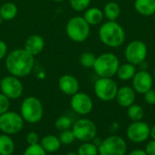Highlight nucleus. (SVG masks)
Masks as SVG:
<instances>
[{
  "instance_id": "nucleus-11",
  "label": "nucleus",
  "mask_w": 155,
  "mask_h": 155,
  "mask_svg": "<svg viewBox=\"0 0 155 155\" xmlns=\"http://www.w3.org/2000/svg\"><path fill=\"white\" fill-rule=\"evenodd\" d=\"M0 91L10 100H17L24 92V85L20 78L9 74L1 79Z\"/></svg>"
},
{
  "instance_id": "nucleus-6",
  "label": "nucleus",
  "mask_w": 155,
  "mask_h": 155,
  "mask_svg": "<svg viewBox=\"0 0 155 155\" xmlns=\"http://www.w3.org/2000/svg\"><path fill=\"white\" fill-rule=\"evenodd\" d=\"M118 89V84L113 78H98L94 84L95 96L105 102L115 100Z\"/></svg>"
},
{
  "instance_id": "nucleus-2",
  "label": "nucleus",
  "mask_w": 155,
  "mask_h": 155,
  "mask_svg": "<svg viewBox=\"0 0 155 155\" xmlns=\"http://www.w3.org/2000/svg\"><path fill=\"white\" fill-rule=\"evenodd\" d=\"M98 36L104 45L112 48L123 46L126 38L124 28L116 21L110 20L102 24L98 31Z\"/></svg>"
},
{
  "instance_id": "nucleus-36",
  "label": "nucleus",
  "mask_w": 155,
  "mask_h": 155,
  "mask_svg": "<svg viewBox=\"0 0 155 155\" xmlns=\"http://www.w3.org/2000/svg\"><path fill=\"white\" fill-rule=\"evenodd\" d=\"M7 53H8V47L6 43L4 40L0 39V60L4 59L6 57Z\"/></svg>"
},
{
  "instance_id": "nucleus-14",
  "label": "nucleus",
  "mask_w": 155,
  "mask_h": 155,
  "mask_svg": "<svg viewBox=\"0 0 155 155\" xmlns=\"http://www.w3.org/2000/svg\"><path fill=\"white\" fill-rule=\"evenodd\" d=\"M153 76L148 70H137L132 79V87L136 93L144 94L153 86Z\"/></svg>"
},
{
  "instance_id": "nucleus-41",
  "label": "nucleus",
  "mask_w": 155,
  "mask_h": 155,
  "mask_svg": "<svg viewBox=\"0 0 155 155\" xmlns=\"http://www.w3.org/2000/svg\"><path fill=\"white\" fill-rule=\"evenodd\" d=\"M64 155H77L76 153H74V152H70V153H67L66 154Z\"/></svg>"
},
{
  "instance_id": "nucleus-29",
  "label": "nucleus",
  "mask_w": 155,
  "mask_h": 155,
  "mask_svg": "<svg viewBox=\"0 0 155 155\" xmlns=\"http://www.w3.org/2000/svg\"><path fill=\"white\" fill-rule=\"evenodd\" d=\"M91 1L92 0H69V4L73 10L76 12H83L90 6Z\"/></svg>"
},
{
  "instance_id": "nucleus-7",
  "label": "nucleus",
  "mask_w": 155,
  "mask_h": 155,
  "mask_svg": "<svg viewBox=\"0 0 155 155\" xmlns=\"http://www.w3.org/2000/svg\"><path fill=\"white\" fill-rule=\"evenodd\" d=\"M127 148V143L123 137L113 134L104 139L98 146V155H125Z\"/></svg>"
},
{
  "instance_id": "nucleus-20",
  "label": "nucleus",
  "mask_w": 155,
  "mask_h": 155,
  "mask_svg": "<svg viewBox=\"0 0 155 155\" xmlns=\"http://www.w3.org/2000/svg\"><path fill=\"white\" fill-rule=\"evenodd\" d=\"M40 145L44 148V150L46 153H54L60 149L62 143L59 140V137L53 134H49V135H45L44 138L41 139Z\"/></svg>"
},
{
  "instance_id": "nucleus-37",
  "label": "nucleus",
  "mask_w": 155,
  "mask_h": 155,
  "mask_svg": "<svg viewBox=\"0 0 155 155\" xmlns=\"http://www.w3.org/2000/svg\"><path fill=\"white\" fill-rule=\"evenodd\" d=\"M128 155H147L144 150L143 149H134L133 151H131Z\"/></svg>"
},
{
  "instance_id": "nucleus-26",
  "label": "nucleus",
  "mask_w": 155,
  "mask_h": 155,
  "mask_svg": "<svg viewBox=\"0 0 155 155\" xmlns=\"http://www.w3.org/2000/svg\"><path fill=\"white\" fill-rule=\"evenodd\" d=\"M77 155H98V147L92 142L83 143L77 149Z\"/></svg>"
},
{
  "instance_id": "nucleus-4",
  "label": "nucleus",
  "mask_w": 155,
  "mask_h": 155,
  "mask_svg": "<svg viewBox=\"0 0 155 155\" xmlns=\"http://www.w3.org/2000/svg\"><path fill=\"white\" fill-rule=\"evenodd\" d=\"M20 114L25 122L35 124L44 117V106L39 99L34 96L26 97L21 103Z\"/></svg>"
},
{
  "instance_id": "nucleus-3",
  "label": "nucleus",
  "mask_w": 155,
  "mask_h": 155,
  "mask_svg": "<svg viewBox=\"0 0 155 155\" xmlns=\"http://www.w3.org/2000/svg\"><path fill=\"white\" fill-rule=\"evenodd\" d=\"M120 64V60L115 54L105 52L96 57L93 69L99 78H113L116 76Z\"/></svg>"
},
{
  "instance_id": "nucleus-1",
  "label": "nucleus",
  "mask_w": 155,
  "mask_h": 155,
  "mask_svg": "<svg viewBox=\"0 0 155 155\" xmlns=\"http://www.w3.org/2000/svg\"><path fill=\"white\" fill-rule=\"evenodd\" d=\"M7 72L17 78H25L31 74L35 67V57L25 48H15L8 52L5 58Z\"/></svg>"
},
{
  "instance_id": "nucleus-24",
  "label": "nucleus",
  "mask_w": 155,
  "mask_h": 155,
  "mask_svg": "<svg viewBox=\"0 0 155 155\" xmlns=\"http://www.w3.org/2000/svg\"><path fill=\"white\" fill-rule=\"evenodd\" d=\"M15 143L10 135L0 134V155H12L15 152Z\"/></svg>"
},
{
  "instance_id": "nucleus-28",
  "label": "nucleus",
  "mask_w": 155,
  "mask_h": 155,
  "mask_svg": "<svg viewBox=\"0 0 155 155\" xmlns=\"http://www.w3.org/2000/svg\"><path fill=\"white\" fill-rule=\"evenodd\" d=\"M72 125H73L72 120L67 115H62V116L58 117L54 122L55 129H57L58 131H61V132L70 129L72 127Z\"/></svg>"
},
{
  "instance_id": "nucleus-13",
  "label": "nucleus",
  "mask_w": 155,
  "mask_h": 155,
  "mask_svg": "<svg viewBox=\"0 0 155 155\" xmlns=\"http://www.w3.org/2000/svg\"><path fill=\"white\" fill-rule=\"evenodd\" d=\"M70 106L75 113L85 116L93 111L94 101L87 93L78 91L71 96Z\"/></svg>"
},
{
  "instance_id": "nucleus-5",
  "label": "nucleus",
  "mask_w": 155,
  "mask_h": 155,
  "mask_svg": "<svg viewBox=\"0 0 155 155\" xmlns=\"http://www.w3.org/2000/svg\"><path fill=\"white\" fill-rule=\"evenodd\" d=\"M91 26L85 21L84 16H76L71 17L65 26L67 37L74 42H84L90 36Z\"/></svg>"
},
{
  "instance_id": "nucleus-35",
  "label": "nucleus",
  "mask_w": 155,
  "mask_h": 155,
  "mask_svg": "<svg viewBox=\"0 0 155 155\" xmlns=\"http://www.w3.org/2000/svg\"><path fill=\"white\" fill-rule=\"evenodd\" d=\"M144 151L147 155H155V140L152 139L146 143Z\"/></svg>"
},
{
  "instance_id": "nucleus-46",
  "label": "nucleus",
  "mask_w": 155,
  "mask_h": 155,
  "mask_svg": "<svg viewBox=\"0 0 155 155\" xmlns=\"http://www.w3.org/2000/svg\"><path fill=\"white\" fill-rule=\"evenodd\" d=\"M0 21H2V19H1V18H0Z\"/></svg>"
},
{
  "instance_id": "nucleus-27",
  "label": "nucleus",
  "mask_w": 155,
  "mask_h": 155,
  "mask_svg": "<svg viewBox=\"0 0 155 155\" xmlns=\"http://www.w3.org/2000/svg\"><path fill=\"white\" fill-rule=\"evenodd\" d=\"M95 59H96L95 55L93 54L92 52H87V51L83 52L79 58V61H80L81 65L86 69H93Z\"/></svg>"
},
{
  "instance_id": "nucleus-18",
  "label": "nucleus",
  "mask_w": 155,
  "mask_h": 155,
  "mask_svg": "<svg viewBox=\"0 0 155 155\" xmlns=\"http://www.w3.org/2000/svg\"><path fill=\"white\" fill-rule=\"evenodd\" d=\"M83 16L90 26H97L101 24L104 18L103 10L96 6H89L86 10H84Z\"/></svg>"
},
{
  "instance_id": "nucleus-33",
  "label": "nucleus",
  "mask_w": 155,
  "mask_h": 155,
  "mask_svg": "<svg viewBox=\"0 0 155 155\" xmlns=\"http://www.w3.org/2000/svg\"><path fill=\"white\" fill-rule=\"evenodd\" d=\"M143 98H144V101L148 104V105H155V90L154 89H151L148 91H146L143 94Z\"/></svg>"
},
{
  "instance_id": "nucleus-16",
  "label": "nucleus",
  "mask_w": 155,
  "mask_h": 155,
  "mask_svg": "<svg viewBox=\"0 0 155 155\" xmlns=\"http://www.w3.org/2000/svg\"><path fill=\"white\" fill-rule=\"evenodd\" d=\"M136 92L130 86H122L118 89L115 100L117 104L122 108H128L132 104L135 103Z\"/></svg>"
},
{
  "instance_id": "nucleus-21",
  "label": "nucleus",
  "mask_w": 155,
  "mask_h": 155,
  "mask_svg": "<svg viewBox=\"0 0 155 155\" xmlns=\"http://www.w3.org/2000/svg\"><path fill=\"white\" fill-rule=\"evenodd\" d=\"M137 72V67L130 62H125L124 64H120L118 70L116 72V76L120 80L127 81L132 80L135 73Z\"/></svg>"
},
{
  "instance_id": "nucleus-44",
  "label": "nucleus",
  "mask_w": 155,
  "mask_h": 155,
  "mask_svg": "<svg viewBox=\"0 0 155 155\" xmlns=\"http://www.w3.org/2000/svg\"><path fill=\"white\" fill-rule=\"evenodd\" d=\"M153 17H154V20H155V12H154V14H153Z\"/></svg>"
},
{
  "instance_id": "nucleus-39",
  "label": "nucleus",
  "mask_w": 155,
  "mask_h": 155,
  "mask_svg": "<svg viewBox=\"0 0 155 155\" xmlns=\"http://www.w3.org/2000/svg\"><path fill=\"white\" fill-rule=\"evenodd\" d=\"M102 142H103V139H101V138H100V137H98L97 135H96V136L92 140V143H93L94 144H95L97 147L102 143Z\"/></svg>"
},
{
  "instance_id": "nucleus-31",
  "label": "nucleus",
  "mask_w": 155,
  "mask_h": 155,
  "mask_svg": "<svg viewBox=\"0 0 155 155\" xmlns=\"http://www.w3.org/2000/svg\"><path fill=\"white\" fill-rule=\"evenodd\" d=\"M23 155H47V153L40 145V143L28 145Z\"/></svg>"
},
{
  "instance_id": "nucleus-32",
  "label": "nucleus",
  "mask_w": 155,
  "mask_h": 155,
  "mask_svg": "<svg viewBox=\"0 0 155 155\" xmlns=\"http://www.w3.org/2000/svg\"><path fill=\"white\" fill-rule=\"evenodd\" d=\"M10 108V99L0 92V115L9 111Z\"/></svg>"
},
{
  "instance_id": "nucleus-15",
  "label": "nucleus",
  "mask_w": 155,
  "mask_h": 155,
  "mask_svg": "<svg viewBox=\"0 0 155 155\" xmlns=\"http://www.w3.org/2000/svg\"><path fill=\"white\" fill-rule=\"evenodd\" d=\"M58 88L65 95L73 96L79 91L80 83L76 77L71 74L62 75L58 79Z\"/></svg>"
},
{
  "instance_id": "nucleus-43",
  "label": "nucleus",
  "mask_w": 155,
  "mask_h": 155,
  "mask_svg": "<svg viewBox=\"0 0 155 155\" xmlns=\"http://www.w3.org/2000/svg\"><path fill=\"white\" fill-rule=\"evenodd\" d=\"M53 1H54V2H63L64 0H53Z\"/></svg>"
},
{
  "instance_id": "nucleus-40",
  "label": "nucleus",
  "mask_w": 155,
  "mask_h": 155,
  "mask_svg": "<svg viewBox=\"0 0 155 155\" xmlns=\"http://www.w3.org/2000/svg\"><path fill=\"white\" fill-rule=\"evenodd\" d=\"M150 137L152 139L155 140V125H153V127H151V131H150Z\"/></svg>"
},
{
  "instance_id": "nucleus-30",
  "label": "nucleus",
  "mask_w": 155,
  "mask_h": 155,
  "mask_svg": "<svg viewBox=\"0 0 155 155\" xmlns=\"http://www.w3.org/2000/svg\"><path fill=\"white\" fill-rule=\"evenodd\" d=\"M59 140H60L62 144L70 145L74 142L75 137H74V135L73 133V131L68 129V130H64V131L61 132V133L59 135Z\"/></svg>"
},
{
  "instance_id": "nucleus-17",
  "label": "nucleus",
  "mask_w": 155,
  "mask_h": 155,
  "mask_svg": "<svg viewBox=\"0 0 155 155\" xmlns=\"http://www.w3.org/2000/svg\"><path fill=\"white\" fill-rule=\"evenodd\" d=\"M45 45V39L42 36L37 34H33L25 39L24 48L31 55L35 57L44 50Z\"/></svg>"
},
{
  "instance_id": "nucleus-25",
  "label": "nucleus",
  "mask_w": 155,
  "mask_h": 155,
  "mask_svg": "<svg viewBox=\"0 0 155 155\" xmlns=\"http://www.w3.org/2000/svg\"><path fill=\"white\" fill-rule=\"evenodd\" d=\"M127 115L132 122L143 121L144 117L143 108L139 104L134 103L127 108Z\"/></svg>"
},
{
  "instance_id": "nucleus-8",
  "label": "nucleus",
  "mask_w": 155,
  "mask_h": 155,
  "mask_svg": "<svg viewBox=\"0 0 155 155\" xmlns=\"http://www.w3.org/2000/svg\"><path fill=\"white\" fill-rule=\"evenodd\" d=\"M72 131L75 140L82 143L92 142V140L97 135L96 124L87 118H81L77 120L72 125Z\"/></svg>"
},
{
  "instance_id": "nucleus-12",
  "label": "nucleus",
  "mask_w": 155,
  "mask_h": 155,
  "mask_svg": "<svg viewBox=\"0 0 155 155\" xmlns=\"http://www.w3.org/2000/svg\"><path fill=\"white\" fill-rule=\"evenodd\" d=\"M151 127L143 121L133 122L126 129V136L128 140L134 143H142L146 142L150 137Z\"/></svg>"
},
{
  "instance_id": "nucleus-9",
  "label": "nucleus",
  "mask_w": 155,
  "mask_h": 155,
  "mask_svg": "<svg viewBox=\"0 0 155 155\" xmlns=\"http://www.w3.org/2000/svg\"><path fill=\"white\" fill-rule=\"evenodd\" d=\"M147 55V45L143 41L138 39L129 42L124 49V58L126 61L135 66H139L142 62L146 60Z\"/></svg>"
},
{
  "instance_id": "nucleus-34",
  "label": "nucleus",
  "mask_w": 155,
  "mask_h": 155,
  "mask_svg": "<svg viewBox=\"0 0 155 155\" xmlns=\"http://www.w3.org/2000/svg\"><path fill=\"white\" fill-rule=\"evenodd\" d=\"M25 140L28 145L36 144V143H39V135L35 132H30L27 133Z\"/></svg>"
},
{
  "instance_id": "nucleus-38",
  "label": "nucleus",
  "mask_w": 155,
  "mask_h": 155,
  "mask_svg": "<svg viewBox=\"0 0 155 155\" xmlns=\"http://www.w3.org/2000/svg\"><path fill=\"white\" fill-rule=\"evenodd\" d=\"M119 123L117 122H113L112 124H111V126H110V132H115L118 129H119Z\"/></svg>"
},
{
  "instance_id": "nucleus-19",
  "label": "nucleus",
  "mask_w": 155,
  "mask_h": 155,
  "mask_svg": "<svg viewBox=\"0 0 155 155\" xmlns=\"http://www.w3.org/2000/svg\"><path fill=\"white\" fill-rule=\"evenodd\" d=\"M134 6L141 16H151L155 12V0H134Z\"/></svg>"
},
{
  "instance_id": "nucleus-45",
  "label": "nucleus",
  "mask_w": 155,
  "mask_h": 155,
  "mask_svg": "<svg viewBox=\"0 0 155 155\" xmlns=\"http://www.w3.org/2000/svg\"><path fill=\"white\" fill-rule=\"evenodd\" d=\"M0 85H1V79H0Z\"/></svg>"
},
{
  "instance_id": "nucleus-22",
  "label": "nucleus",
  "mask_w": 155,
  "mask_h": 155,
  "mask_svg": "<svg viewBox=\"0 0 155 155\" xmlns=\"http://www.w3.org/2000/svg\"><path fill=\"white\" fill-rule=\"evenodd\" d=\"M17 13L18 8L15 3L6 2L0 5V18L4 21H10L14 19Z\"/></svg>"
},
{
  "instance_id": "nucleus-42",
  "label": "nucleus",
  "mask_w": 155,
  "mask_h": 155,
  "mask_svg": "<svg viewBox=\"0 0 155 155\" xmlns=\"http://www.w3.org/2000/svg\"><path fill=\"white\" fill-rule=\"evenodd\" d=\"M153 78L155 79V65L154 67H153Z\"/></svg>"
},
{
  "instance_id": "nucleus-10",
  "label": "nucleus",
  "mask_w": 155,
  "mask_h": 155,
  "mask_svg": "<svg viewBox=\"0 0 155 155\" xmlns=\"http://www.w3.org/2000/svg\"><path fill=\"white\" fill-rule=\"evenodd\" d=\"M25 121L20 113L8 111L0 115V131L8 135H14L22 131Z\"/></svg>"
},
{
  "instance_id": "nucleus-23",
  "label": "nucleus",
  "mask_w": 155,
  "mask_h": 155,
  "mask_svg": "<svg viewBox=\"0 0 155 155\" xmlns=\"http://www.w3.org/2000/svg\"><path fill=\"white\" fill-rule=\"evenodd\" d=\"M104 17L110 21H116L121 15V6L118 3L114 1L108 2L104 5L103 9Z\"/></svg>"
}]
</instances>
